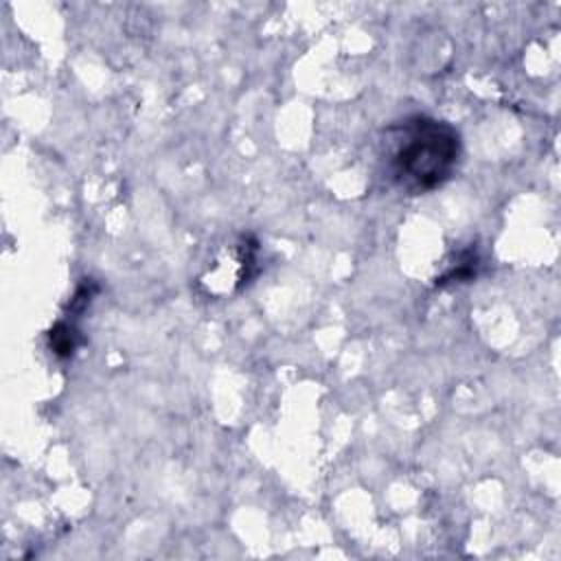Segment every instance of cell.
I'll list each match as a JSON object with an SVG mask.
<instances>
[{
	"instance_id": "cell-1",
	"label": "cell",
	"mask_w": 561,
	"mask_h": 561,
	"mask_svg": "<svg viewBox=\"0 0 561 561\" xmlns=\"http://www.w3.org/2000/svg\"><path fill=\"white\" fill-rule=\"evenodd\" d=\"M460 151V134L447 121L423 114L403 118L386 131V178L410 195L430 193L454 175Z\"/></svg>"
}]
</instances>
